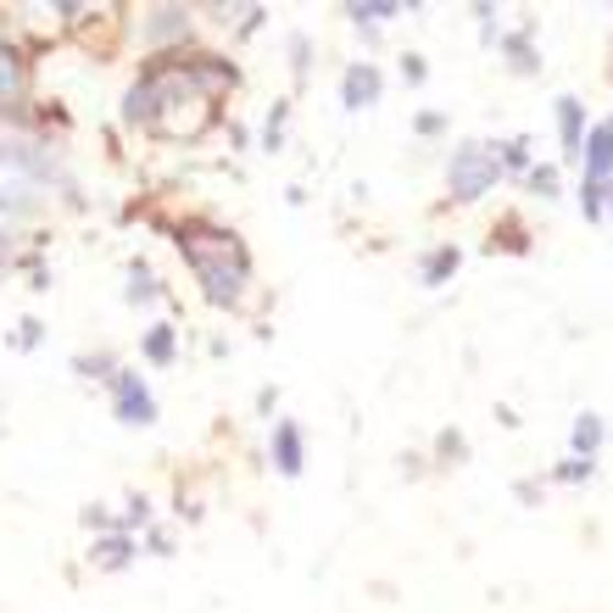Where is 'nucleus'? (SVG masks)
Returning a JSON list of instances; mask_svg holds the SVG:
<instances>
[{"instance_id":"2eb2a0df","label":"nucleus","mask_w":613,"mask_h":613,"mask_svg":"<svg viewBox=\"0 0 613 613\" xmlns=\"http://www.w3.org/2000/svg\"><path fill=\"white\" fill-rule=\"evenodd\" d=\"M129 302H151L156 296V280H151V269H145V262H134V269H129Z\"/></svg>"},{"instance_id":"a211bd4d","label":"nucleus","mask_w":613,"mask_h":613,"mask_svg":"<svg viewBox=\"0 0 613 613\" xmlns=\"http://www.w3.org/2000/svg\"><path fill=\"white\" fill-rule=\"evenodd\" d=\"M402 7H352V18L358 23H385V18H396Z\"/></svg>"},{"instance_id":"0eeeda50","label":"nucleus","mask_w":613,"mask_h":613,"mask_svg":"<svg viewBox=\"0 0 613 613\" xmlns=\"http://www.w3.org/2000/svg\"><path fill=\"white\" fill-rule=\"evenodd\" d=\"M274 463H280V474H302V429L296 424L274 429Z\"/></svg>"},{"instance_id":"20e7f679","label":"nucleus","mask_w":613,"mask_h":613,"mask_svg":"<svg viewBox=\"0 0 613 613\" xmlns=\"http://www.w3.org/2000/svg\"><path fill=\"white\" fill-rule=\"evenodd\" d=\"M118 418L123 424H151L156 418V402H151V391L134 374H118Z\"/></svg>"},{"instance_id":"4be33fe9","label":"nucleus","mask_w":613,"mask_h":613,"mask_svg":"<svg viewBox=\"0 0 613 613\" xmlns=\"http://www.w3.org/2000/svg\"><path fill=\"white\" fill-rule=\"evenodd\" d=\"M602 196H607V201H613V185H602Z\"/></svg>"},{"instance_id":"4468645a","label":"nucleus","mask_w":613,"mask_h":613,"mask_svg":"<svg viewBox=\"0 0 613 613\" xmlns=\"http://www.w3.org/2000/svg\"><path fill=\"white\" fill-rule=\"evenodd\" d=\"M574 447H580V452H585V458H591V452H596V447H602V424H596V418H591V413H585V418H580V424H574Z\"/></svg>"},{"instance_id":"1a4fd4ad","label":"nucleus","mask_w":613,"mask_h":613,"mask_svg":"<svg viewBox=\"0 0 613 613\" xmlns=\"http://www.w3.org/2000/svg\"><path fill=\"white\" fill-rule=\"evenodd\" d=\"M145 34H151V40H173V34H190V18H185L179 7H162V12H151Z\"/></svg>"},{"instance_id":"f3484780","label":"nucleus","mask_w":613,"mask_h":613,"mask_svg":"<svg viewBox=\"0 0 613 613\" xmlns=\"http://www.w3.org/2000/svg\"><path fill=\"white\" fill-rule=\"evenodd\" d=\"M530 185H536L541 196H558V167H536V173H530Z\"/></svg>"},{"instance_id":"6e6552de","label":"nucleus","mask_w":613,"mask_h":613,"mask_svg":"<svg viewBox=\"0 0 613 613\" xmlns=\"http://www.w3.org/2000/svg\"><path fill=\"white\" fill-rule=\"evenodd\" d=\"M452 274H458V245H441L424 256V285H447Z\"/></svg>"},{"instance_id":"f257e3e1","label":"nucleus","mask_w":613,"mask_h":613,"mask_svg":"<svg viewBox=\"0 0 613 613\" xmlns=\"http://www.w3.org/2000/svg\"><path fill=\"white\" fill-rule=\"evenodd\" d=\"M223 84H234V67L218 62V56H190V62L185 56H156L129 90L123 118L151 123L167 140H196L212 123V101H218Z\"/></svg>"},{"instance_id":"aec40b11","label":"nucleus","mask_w":613,"mask_h":613,"mask_svg":"<svg viewBox=\"0 0 613 613\" xmlns=\"http://www.w3.org/2000/svg\"><path fill=\"white\" fill-rule=\"evenodd\" d=\"M507 151V167H524V162H530V151H524V140H513V145H502Z\"/></svg>"},{"instance_id":"7ed1b4c3","label":"nucleus","mask_w":613,"mask_h":613,"mask_svg":"<svg viewBox=\"0 0 613 613\" xmlns=\"http://www.w3.org/2000/svg\"><path fill=\"white\" fill-rule=\"evenodd\" d=\"M496 185V156L485 145H463L452 156V201H480Z\"/></svg>"},{"instance_id":"6ab92c4d","label":"nucleus","mask_w":613,"mask_h":613,"mask_svg":"<svg viewBox=\"0 0 613 613\" xmlns=\"http://www.w3.org/2000/svg\"><path fill=\"white\" fill-rule=\"evenodd\" d=\"M580 207H585V218H602V185H585Z\"/></svg>"},{"instance_id":"dca6fc26","label":"nucleus","mask_w":613,"mask_h":613,"mask_svg":"<svg viewBox=\"0 0 613 613\" xmlns=\"http://www.w3.org/2000/svg\"><path fill=\"white\" fill-rule=\"evenodd\" d=\"M507 51H513V67H518V73H530V67H536V56H530V40H524V34H513V40H507Z\"/></svg>"},{"instance_id":"9b49d317","label":"nucleus","mask_w":613,"mask_h":613,"mask_svg":"<svg viewBox=\"0 0 613 613\" xmlns=\"http://www.w3.org/2000/svg\"><path fill=\"white\" fill-rule=\"evenodd\" d=\"M558 129H563V151H580V101L574 96L558 101Z\"/></svg>"},{"instance_id":"f8f14e48","label":"nucleus","mask_w":613,"mask_h":613,"mask_svg":"<svg viewBox=\"0 0 613 613\" xmlns=\"http://www.w3.org/2000/svg\"><path fill=\"white\" fill-rule=\"evenodd\" d=\"M145 358H151V363H173V329H167V324H156V329L145 335Z\"/></svg>"},{"instance_id":"9d476101","label":"nucleus","mask_w":613,"mask_h":613,"mask_svg":"<svg viewBox=\"0 0 613 613\" xmlns=\"http://www.w3.org/2000/svg\"><path fill=\"white\" fill-rule=\"evenodd\" d=\"M18 96H23V62L18 51L0 45V101H18Z\"/></svg>"},{"instance_id":"f03ea898","label":"nucleus","mask_w":613,"mask_h":613,"mask_svg":"<svg viewBox=\"0 0 613 613\" xmlns=\"http://www.w3.org/2000/svg\"><path fill=\"white\" fill-rule=\"evenodd\" d=\"M179 251H185V262H190L196 285L207 291V302H218V307L240 302V291H245V274H251V262H245V245H240L229 229L185 223V229H179Z\"/></svg>"},{"instance_id":"ddd939ff","label":"nucleus","mask_w":613,"mask_h":613,"mask_svg":"<svg viewBox=\"0 0 613 613\" xmlns=\"http://www.w3.org/2000/svg\"><path fill=\"white\" fill-rule=\"evenodd\" d=\"M129 552H134V547H129V536H107V541L96 547V563H107V569H123V563H129Z\"/></svg>"},{"instance_id":"412c9836","label":"nucleus","mask_w":613,"mask_h":613,"mask_svg":"<svg viewBox=\"0 0 613 613\" xmlns=\"http://www.w3.org/2000/svg\"><path fill=\"white\" fill-rule=\"evenodd\" d=\"M558 474H563V480H585V474H591V463H563Z\"/></svg>"},{"instance_id":"423d86ee","label":"nucleus","mask_w":613,"mask_h":613,"mask_svg":"<svg viewBox=\"0 0 613 613\" xmlns=\"http://www.w3.org/2000/svg\"><path fill=\"white\" fill-rule=\"evenodd\" d=\"M340 96H346V107H374L380 101V73L369 67V62H358L352 73H346V84H340Z\"/></svg>"},{"instance_id":"39448f33","label":"nucleus","mask_w":613,"mask_h":613,"mask_svg":"<svg viewBox=\"0 0 613 613\" xmlns=\"http://www.w3.org/2000/svg\"><path fill=\"white\" fill-rule=\"evenodd\" d=\"M607 173H613V118L596 123L591 140H585V185H602Z\"/></svg>"}]
</instances>
